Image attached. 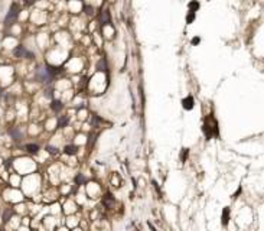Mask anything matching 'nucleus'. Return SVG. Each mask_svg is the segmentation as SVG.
<instances>
[{
    "mask_svg": "<svg viewBox=\"0 0 264 231\" xmlns=\"http://www.w3.org/2000/svg\"><path fill=\"white\" fill-rule=\"evenodd\" d=\"M19 12H20L19 4H17V3H12V6H10L7 15H6L4 25H6V26H12V25L16 22V19H17V16H19Z\"/></svg>",
    "mask_w": 264,
    "mask_h": 231,
    "instance_id": "nucleus-1",
    "label": "nucleus"
},
{
    "mask_svg": "<svg viewBox=\"0 0 264 231\" xmlns=\"http://www.w3.org/2000/svg\"><path fill=\"white\" fill-rule=\"evenodd\" d=\"M36 78H38L40 82L46 84V85H51L52 81H53V77H51V74L48 72L46 67H39L36 70Z\"/></svg>",
    "mask_w": 264,
    "mask_h": 231,
    "instance_id": "nucleus-2",
    "label": "nucleus"
},
{
    "mask_svg": "<svg viewBox=\"0 0 264 231\" xmlns=\"http://www.w3.org/2000/svg\"><path fill=\"white\" fill-rule=\"evenodd\" d=\"M13 54H15L17 58H28V59H32V58H35L33 52L28 51V49H26L25 46H22V45H17V46L15 48Z\"/></svg>",
    "mask_w": 264,
    "mask_h": 231,
    "instance_id": "nucleus-3",
    "label": "nucleus"
},
{
    "mask_svg": "<svg viewBox=\"0 0 264 231\" xmlns=\"http://www.w3.org/2000/svg\"><path fill=\"white\" fill-rule=\"evenodd\" d=\"M100 23L101 26H107L111 23V19H110V12L108 10H103L101 15H100Z\"/></svg>",
    "mask_w": 264,
    "mask_h": 231,
    "instance_id": "nucleus-4",
    "label": "nucleus"
},
{
    "mask_svg": "<svg viewBox=\"0 0 264 231\" xmlns=\"http://www.w3.org/2000/svg\"><path fill=\"white\" fill-rule=\"evenodd\" d=\"M9 134H10V136H12V139H13V140H16V142L22 140V137H23L22 132H20L17 127H13V129H10V130H9Z\"/></svg>",
    "mask_w": 264,
    "mask_h": 231,
    "instance_id": "nucleus-5",
    "label": "nucleus"
},
{
    "mask_svg": "<svg viewBox=\"0 0 264 231\" xmlns=\"http://www.w3.org/2000/svg\"><path fill=\"white\" fill-rule=\"evenodd\" d=\"M51 109L53 113H59L62 109H64V104L61 100H52V104H51Z\"/></svg>",
    "mask_w": 264,
    "mask_h": 231,
    "instance_id": "nucleus-6",
    "label": "nucleus"
},
{
    "mask_svg": "<svg viewBox=\"0 0 264 231\" xmlns=\"http://www.w3.org/2000/svg\"><path fill=\"white\" fill-rule=\"evenodd\" d=\"M193 104H195L193 103V97H190V95L182 100V106H183L185 110H192L193 109Z\"/></svg>",
    "mask_w": 264,
    "mask_h": 231,
    "instance_id": "nucleus-7",
    "label": "nucleus"
},
{
    "mask_svg": "<svg viewBox=\"0 0 264 231\" xmlns=\"http://www.w3.org/2000/svg\"><path fill=\"white\" fill-rule=\"evenodd\" d=\"M76 152H78V148L75 145H67L64 148V153L68 154V156H74V154H76Z\"/></svg>",
    "mask_w": 264,
    "mask_h": 231,
    "instance_id": "nucleus-8",
    "label": "nucleus"
},
{
    "mask_svg": "<svg viewBox=\"0 0 264 231\" xmlns=\"http://www.w3.org/2000/svg\"><path fill=\"white\" fill-rule=\"evenodd\" d=\"M45 67H46L48 72L51 74V77H53V78H55L56 74H59V72L62 71V68H61V67H52V65H45Z\"/></svg>",
    "mask_w": 264,
    "mask_h": 231,
    "instance_id": "nucleus-9",
    "label": "nucleus"
},
{
    "mask_svg": "<svg viewBox=\"0 0 264 231\" xmlns=\"http://www.w3.org/2000/svg\"><path fill=\"white\" fill-rule=\"evenodd\" d=\"M103 204L107 207V208H111L114 205V196L111 193H107L106 196H104V199H103Z\"/></svg>",
    "mask_w": 264,
    "mask_h": 231,
    "instance_id": "nucleus-10",
    "label": "nucleus"
},
{
    "mask_svg": "<svg viewBox=\"0 0 264 231\" xmlns=\"http://www.w3.org/2000/svg\"><path fill=\"white\" fill-rule=\"evenodd\" d=\"M97 71H100V72H107V61H106V58H103V59L98 61V64H97Z\"/></svg>",
    "mask_w": 264,
    "mask_h": 231,
    "instance_id": "nucleus-11",
    "label": "nucleus"
},
{
    "mask_svg": "<svg viewBox=\"0 0 264 231\" xmlns=\"http://www.w3.org/2000/svg\"><path fill=\"white\" fill-rule=\"evenodd\" d=\"M68 121H69L68 116H59V117H58V127H59V129L65 127V126L68 124Z\"/></svg>",
    "mask_w": 264,
    "mask_h": 231,
    "instance_id": "nucleus-12",
    "label": "nucleus"
},
{
    "mask_svg": "<svg viewBox=\"0 0 264 231\" xmlns=\"http://www.w3.org/2000/svg\"><path fill=\"white\" fill-rule=\"evenodd\" d=\"M103 124V118L98 116H91V126L92 127H100Z\"/></svg>",
    "mask_w": 264,
    "mask_h": 231,
    "instance_id": "nucleus-13",
    "label": "nucleus"
},
{
    "mask_svg": "<svg viewBox=\"0 0 264 231\" xmlns=\"http://www.w3.org/2000/svg\"><path fill=\"white\" fill-rule=\"evenodd\" d=\"M25 149H26L29 153H38V152H39V146H38V145H35V143H29V145H26V146H25Z\"/></svg>",
    "mask_w": 264,
    "mask_h": 231,
    "instance_id": "nucleus-14",
    "label": "nucleus"
},
{
    "mask_svg": "<svg viewBox=\"0 0 264 231\" xmlns=\"http://www.w3.org/2000/svg\"><path fill=\"white\" fill-rule=\"evenodd\" d=\"M12 215H13V209H10V208L4 209V212H3V223H7Z\"/></svg>",
    "mask_w": 264,
    "mask_h": 231,
    "instance_id": "nucleus-15",
    "label": "nucleus"
},
{
    "mask_svg": "<svg viewBox=\"0 0 264 231\" xmlns=\"http://www.w3.org/2000/svg\"><path fill=\"white\" fill-rule=\"evenodd\" d=\"M95 139H97V134H95V133L90 134V136H88V140H87V148H91V146L95 143Z\"/></svg>",
    "mask_w": 264,
    "mask_h": 231,
    "instance_id": "nucleus-16",
    "label": "nucleus"
},
{
    "mask_svg": "<svg viewBox=\"0 0 264 231\" xmlns=\"http://www.w3.org/2000/svg\"><path fill=\"white\" fill-rule=\"evenodd\" d=\"M75 182L78 184V185H84L85 182H87V178L82 175V173H79V175H76V178H75Z\"/></svg>",
    "mask_w": 264,
    "mask_h": 231,
    "instance_id": "nucleus-17",
    "label": "nucleus"
},
{
    "mask_svg": "<svg viewBox=\"0 0 264 231\" xmlns=\"http://www.w3.org/2000/svg\"><path fill=\"white\" fill-rule=\"evenodd\" d=\"M188 154H189V150H188V149H182V153H181V160H182V162H186V159H188Z\"/></svg>",
    "mask_w": 264,
    "mask_h": 231,
    "instance_id": "nucleus-18",
    "label": "nucleus"
},
{
    "mask_svg": "<svg viewBox=\"0 0 264 231\" xmlns=\"http://www.w3.org/2000/svg\"><path fill=\"white\" fill-rule=\"evenodd\" d=\"M198 7H199V3H198V1H190V3H189V9H190L189 12H195Z\"/></svg>",
    "mask_w": 264,
    "mask_h": 231,
    "instance_id": "nucleus-19",
    "label": "nucleus"
},
{
    "mask_svg": "<svg viewBox=\"0 0 264 231\" xmlns=\"http://www.w3.org/2000/svg\"><path fill=\"white\" fill-rule=\"evenodd\" d=\"M228 212H229L228 208H225V209H224V215H222V224H224V225L228 224Z\"/></svg>",
    "mask_w": 264,
    "mask_h": 231,
    "instance_id": "nucleus-20",
    "label": "nucleus"
},
{
    "mask_svg": "<svg viewBox=\"0 0 264 231\" xmlns=\"http://www.w3.org/2000/svg\"><path fill=\"white\" fill-rule=\"evenodd\" d=\"M46 149H48V152H49L51 154H56V153H58V148H55V146H51V145H49Z\"/></svg>",
    "mask_w": 264,
    "mask_h": 231,
    "instance_id": "nucleus-21",
    "label": "nucleus"
},
{
    "mask_svg": "<svg viewBox=\"0 0 264 231\" xmlns=\"http://www.w3.org/2000/svg\"><path fill=\"white\" fill-rule=\"evenodd\" d=\"M193 19H195V12H189L188 17H186V22H188V23H192Z\"/></svg>",
    "mask_w": 264,
    "mask_h": 231,
    "instance_id": "nucleus-22",
    "label": "nucleus"
},
{
    "mask_svg": "<svg viewBox=\"0 0 264 231\" xmlns=\"http://www.w3.org/2000/svg\"><path fill=\"white\" fill-rule=\"evenodd\" d=\"M84 10H85V13H87V15H92V13H94V9H92L91 6H85V7H84Z\"/></svg>",
    "mask_w": 264,
    "mask_h": 231,
    "instance_id": "nucleus-23",
    "label": "nucleus"
},
{
    "mask_svg": "<svg viewBox=\"0 0 264 231\" xmlns=\"http://www.w3.org/2000/svg\"><path fill=\"white\" fill-rule=\"evenodd\" d=\"M43 94H45V95H46L48 98H52V90H51V88H49V90H46V91H45Z\"/></svg>",
    "mask_w": 264,
    "mask_h": 231,
    "instance_id": "nucleus-24",
    "label": "nucleus"
},
{
    "mask_svg": "<svg viewBox=\"0 0 264 231\" xmlns=\"http://www.w3.org/2000/svg\"><path fill=\"white\" fill-rule=\"evenodd\" d=\"M190 42H192V45H198V43L201 42V39H199V38H193Z\"/></svg>",
    "mask_w": 264,
    "mask_h": 231,
    "instance_id": "nucleus-25",
    "label": "nucleus"
},
{
    "mask_svg": "<svg viewBox=\"0 0 264 231\" xmlns=\"http://www.w3.org/2000/svg\"><path fill=\"white\" fill-rule=\"evenodd\" d=\"M0 231H3V230H0Z\"/></svg>",
    "mask_w": 264,
    "mask_h": 231,
    "instance_id": "nucleus-26",
    "label": "nucleus"
}]
</instances>
